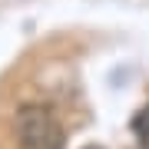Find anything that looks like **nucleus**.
<instances>
[{
    "mask_svg": "<svg viewBox=\"0 0 149 149\" xmlns=\"http://www.w3.org/2000/svg\"><path fill=\"white\" fill-rule=\"evenodd\" d=\"M17 146L20 149H63L66 133L50 106L27 103L17 113Z\"/></svg>",
    "mask_w": 149,
    "mask_h": 149,
    "instance_id": "1",
    "label": "nucleus"
},
{
    "mask_svg": "<svg viewBox=\"0 0 149 149\" xmlns=\"http://www.w3.org/2000/svg\"><path fill=\"white\" fill-rule=\"evenodd\" d=\"M133 133L149 146V106H143V109L136 113V119H133Z\"/></svg>",
    "mask_w": 149,
    "mask_h": 149,
    "instance_id": "2",
    "label": "nucleus"
},
{
    "mask_svg": "<svg viewBox=\"0 0 149 149\" xmlns=\"http://www.w3.org/2000/svg\"><path fill=\"white\" fill-rule=\"evenodd\" d=\"M83 149H106V146H96V143H93V146H83Z\"/></svg>",
    "mask_w": 149,
    "mask_h": 149,
    "instance_id": "3",
    "label": "nucleus"
}]
</instances>
